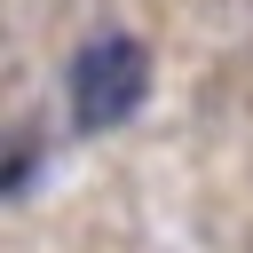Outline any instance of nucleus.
<instances>
[{
    "instance_id": "f257e3e1",
    "label": "nucleus",
    "mask_w": 253,
    "mask_h": 253,
    "mask_svg": "<svg viewBox=\"0 0 253 253\" xmlns=\"http://www.w3.org/2000/svg\"><path fill=\"white\" fill-rule=\"evenodd\" d=\"M71 126L79 134H103V126H126L150 95V47L126 40V32H95L79 55H71Z\"/></svg>"
}]
</instances>
